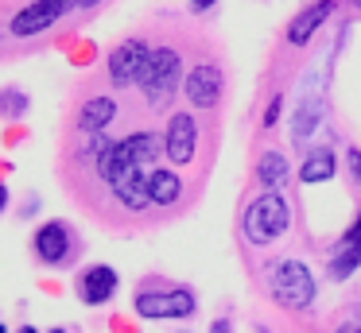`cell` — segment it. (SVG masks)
I'll list each match as a JSON object with an SVG mask.
<instances>
[{
    "mask_svg": "<svg viewBox=\"0 0 361 333\" xmlns=\"http://www.w3.org/2000/svg\"><path fill=\"white\" fill-rule=\"evenodd\" d=\"M272 294H276V302L288 306V310L307 306V302L314 299V279H311V271H307V263L303 260H283L280 268L272 271Z\"/></svg>",
    "mask_w": 361,
    "mask_h": 333,
    "instance_id": "obj_4",
    "label": "cell"
},
{
    "mask_svg": "<svg viewBox=\"0 0 361 333\" xmlns=\"http://www.w3.org/2000/svg\"><path fill=\"white\" fill-rule=\"evenodd\" d=\"M148 58H152V46L140 43V39H133V43H121L117 51L109 54V77L113 85H133L144 77V70H148Z\"/></svg>",
    "mask_w": 361,
    "mask_h": 333,
    "instance_id": "obj_6",
    "label": "cell"
},
{
    "mask_svg": "<svg viewBox=\"0 0 361 333\" xmlns=\"http://www.w3.org/2000/svg\"><path fill=\"white\" fill-rule=\"evenodd\" d=\"M51 333H66V329H51Z\"/></svg>",
    "mask_w": 361,
    "mask_h": 333,
    "instance_id": "obj_29",
    "label": "cell"
},
{
    "mask_svg": "<svg viewBox=\"0 0 361 333\" xmlns=\"http://www.w3.org/2000/svg\"><path fill=\"white\" fill-rule=\"evenodd\" d=\"M20 333H35V329H20Z\"/></svg>",
    "mask_w": 361,
    "mask_h": 333,
    "instance_id": "obj_28",
    "label": "cell"
},
{
    "mask_svg": "<svg viewBox=\"0 0 361 333\" xmlns=\"http://www.w3.org/2000/svg\"><path fill=\"white\" fill-rule=\"evenodd\" d=\"M221 70L210 66V62H202V66H195L187 74V101L198 108H214L221 101Z\"/></svg>",
    "mask_w": 361,
    "mask_h": 333,
    "instance_id": "obj_8",
    "label": "cell"
},
{
    "mask_svg": "<svg viewBox=\"0 0 361 333\" xmlns=\"http://www.w3.org/2000/svg\"><path fill=\"white\" fill-rule=\"evenodd\" d=\"M280 105H283V97H272V105H268V113H264V128H272V124L280 120Z\"/></svg>",
    "mask_w": 361,
    "mask_h": 333,
    "instance_id": "obj_21",
    "label": "cell"
},
{
    "mask_svg": "<svg viewBox=\"0 0 361 333\" xmlns=\"http://www.w3.org/2000/svg\"><path fill=\"white\" fill-rule=\"evenodd\" d=\"M159 136H152V132H133V136L125 139H105L102 147H97V167H102V175L109 178L113 194L121 198V206L125 209H148L152 206V159L159 155Z\"/></svg>",
    "mask_w": 361,
    "mask_h": 333,
    "instance_id": "obj_1",
    "label": "cell"
},
{
    "mask_svg": "<svg viewBox=\"0 0 361 333\" xmlns=\"http://www.w3.org/2000/svg\"><path fill=\"white\" fill-rule=\"evenodd\" d=\"M148 190H152V206H175L179 194H183V182H179L175 170H152Z\"/></svg>",
    "mask_w": 361,
    "mask_h": 333,
    "instance_id": "obj_15",
    "label": "cell"
},
{
    "mask_svg": "<svg viewBox=\"0 0 361 333\" xmlns=\"http://www.w3.org/2000/svg\"><path fill=\"white\" fill-rule=\"evenodd\" d=\"M195 144H198V128H195V116L190 113H175L171 120H167V155H171V163H190L195 159Z\"/></svg>",
    "mask_w": 361,
    "mask_h": 333,
    "instance_id": "obj_7",
    "label": "cell"
},
{
    "mask_svg": "<svg viewBox=\"0 0 361 333\" xmlns=\"http://www.w3.org/2000/svg\"><path fill=\"white\" fill-rule=\"evenodd\" d=\"M82 8H94V4H102V0H78Z\"/></svg>",
    "mask_w": 361,
    "mask_h": 333,
    "instance_id": "obj_27",
    "label": "cell"
},
{
    "mask_svg": "<svg viewBox=\"0 0 361 333\" xmlns=\"http://www.w3.org/2000/svg\"><path fill=\"white\" fill-rule=\"evenodd\" d=\"M59 15H63V8L47 4V0H35V4H27L24 12L12 20V35H39V31H47Z\"/></svg>",
    "mask_w": 361,
    "mask_h": 333,
    "instance_id": "obj_12",
    "label": "cell"
},
{
    "mask_svg": "<svg viewBox=\"0 0 361 333\" xmlns=\"http://www.w3.org/2000/svg\"><path fill=\"white\" fill-rule=\"evenodd\" d=\"M35 252H39L43 263H63L66 252H71V232H66L63 221H47L35 229Z\"/></svg>",
    "mask_w": 361,
    "mask_h": 333,
    "instance_id": "obj_10",
    "label": "cell"
},
{
    "mask_svg": "<svg viewBox=\"0 0 361 333\" xmlns=\"http://www.w3.org/2000/svg\"><path fill=\"white\" fill-rule=\"evenodd\" d=\"M210 333H229V322H226V318H221V322H214Z\"/></svg>",
    "mask_w": 361,
    "mask_h": 333,
    "instance_id": "obj_24",
    "label": "cell"
},
{
    "mask_svg": "<svg viewBox=\"0 0 361 333\" xmlns=\"http://www.w3.org/2000/svg\"><path fill=\"white\" fill-rule=\"evenodd\" d=\"M257 175H260V182H268V186H283L291 178V170H288V159H283L280 151H264L257 163Z\"/></svg>",
    "mask_w": 361,
    "mask_h": 333,
    "instance_id": "obj_18",
    "label": "cell"
},
{
    "mask_svg": "<svg viewBox=\"0 0 361 333\" xmlns=\"http://www.w3.org/2000/svg\"><path fill=\"white\" fill-rule=\"evenodd\" d=\"M0 333H8V329H4V325H0Z\"/></svg>",
    "mask_w": 361,
    "mask_h": 333,
    "instance_id": "obj_30",
    "label": "cell"
},
{
    "mask_svg": "<svg viewBox=\"0 0 361 333\" xmlns=\"http://www.w3.org/2000/svg\"><path fill=\"white\" fill-rule=\"evenodd\" d=\"M179 77H183V62H179V51H175V46L152 51L148 70H144V77H140V89H144V97H148V105L164 108L167 101H171V93L179 89Z\"/></svg>",
    "mask_w": 361,
    "mask_h": 333,
    "instance_id": "obj_3",
    "label": "cell"
},
{
    "mask_svg": "<svg viewBox=\"0 0 361 333\" xmlns=\"http://www.w3.org/2000/svg\"><path fill=\"white\" fill-rule=\"evenodd\" d=\"M326 178H334V151H314V155H307V163L299 167V182H307V186H314V182H326Z\"/></svg>",
    "mask_w": 361,
    "mask_h": 333,
    "instance_id": "obj_16",
    "label": "cell"
},
{
    "mask_svg": "<svg viewBox=\"0 0 361 333\" xmlns=\"http://www.w3.org/2000/svg\"><path fill=\"white\" fill-rule=\"evenodd\" d=\"M24 108H27V97L20 89H4V93H0V113H4V116H24Z\"/></svg>",
    "mask_w": 361,
    "mask_h": 333,
    "instance_id": "obj_19",
    "label": "cell"
},
{
    "mask_svg": "<svg viewBox=\"0 0 361 333\" xmlns=\"http://www.w3.org/2000/svg\"><path fill=\"white\" fill-rule=\"evenodd\" d=\"M330 12H334V0H314V4H307L303 12L288 23V43L291 46H303L307 39H311L314 31L330 20Z\"/></svg>",
    "mask_w": 361,
    "mask_h": 333,
    "instance_id": "obj_9",
    "label": "cell"
},
{
    "mask_svg": "<svg viewBox=\"0 0 361 333\" xmlns=\"http://www.w3.org/2000/svg\"><path fill=\"white\" fill-rule=\"evenodd\" d=\"M345 163H350V175L361 182V151H357V147H350V151H345Z\"/></svg>",
    "mask_w": 361,
    "mask_h": 333,
    "instance_id": "obj_20",
    "label": "cell"
},
{
    "mask_svg": "<svg viewBox=\"0 0 361 333\" xmlns=\"http://www.w3.org/2000/svg\"><path fill=\"white\" fill-rule=\"evenodd\" d=\"M338 333H361V322H345V325H338Z\"/></svg>",
    "mask_w": 361,
    "mask_h": 333,
    "instance_id": "obj_22",
    "label": "cell"
},
{
    "mask_svg": "<svg viewBox=\"0 0 361 333\" xmlns=\"http://www.w3.org/2000/svg\"><path fill=\"white\" fill-rule=\"evenodd\" d=\"M113 291H117V271L105 268V263L90 268L86 275H82V283H78V294H82L86 306H102V302H109Z\"/></svg>",
    "mask_w": 361,
    "mask_h": 333,
    "instance_id": "obj_11",
    "label": "cell"
},
{
    "mask_svg": "<svg viewBox=\"0 0 361 333\" xmlns=\"http://www.w3.org/2000/svg\"><path fill=\"white\" fill-rule=\"evenodd\" d=\"M288 225H291V209H288V201L276 194V186L264 190L260 198H252L249 209H245V217H241V229H245V240H249V244H272V240H280L283 232H288Z\"/></svg>",
    "mask_w": 361,
    "mask_h": 333,
    "instance_id": "obj_2",
    "label": "cell"
},
{
    "mask_svg": "<svg viewBox=\"0 0 361 333\" xmlns=\"http://www.w3.org/2000/svg\"><path fill=\"white\" fill-rule=\"evenodd\" d=\"M353 4H357V8H361V0H353Z\"/></svg>",
    "mask_w": 361,
    "mask_h": 333,
    "instance_id": "obj_31",
    "label": "cell"
},
{
    "mask_svg": "<svg viewBox=\"0 0 361 333\" xmlns=\"http://www.w3.org/2000/svg\"><path fill=\"white\" fill-rule=\"evenodd\" d=\"M357 268H361V213H357V229H350L342 237V244H338L334 260H330V275L345 279V275H353Z\"/></svg>",
    "mask_w": 361,
    "mask_h": 333,
    "instance_id": "obj_13",
    "label": "cell"
},
{
    "mask_svg": "<svg viewBox=\"0 0 361 333\" xmlns=\"http://www.w3.org/2000/svg\"><path fill=\"white\" fill-rule=\"evenodd\" d=\"M117 116V101L113 97H90L78 113V128L82 132H105Z\"/></svg>",
    "mask_w": 361,
    "mask_h": 333,
    "instance_id": "obj_14",
    "label": "cell"
},
{
    "mask_svg": "<svg viewBox=\"0 0 361 333\" xmlns=\"http://www.w3.org/2000/svg\"><path fill=\"white\" fill-rule=\"evenodd\" d=\"M322 120V101H303V105H299V113H295V120H291V139H295V144H303L307 136H311L314 132V124Z\"/></svg>",
    "mask_w": 361,
    "mask_h": 333,
    "instance_id": "obj_17",
    "label": "cell"
},
{
    "mask_svg": "<svg viewBox=\"0 0 361 333\" xmlns=\"http://www.w3.org/2000/svg\"><path fill=\"white\" fill-rule=\"evenodd\" d=\"M136 314L152 318V322H164V318H187L195 314V294L175 287V291H144L136 294Z\"/></svg>",
    "mask_w": 361,
    "mask_h": 333,
    "instance_id": "obj_5",
    "label": "cell"
},
{
    "mask_svg": "<svg viewBox=\"0 0 361 333\" xmlns=\"http://www.w3.org/2000/svg\"><path fill=\"white\" fill-rule=\"evenodd\" d=\"M210 4H214V0H190V8H195V12H206Z\"/></svg>",
    "mask_w": 361,
    "mask_h": 333,
    "instance_id": "obj_23",
    "label": "cell"
},
{
    "mask_svg": "<svg viewBox=\"0 0 361 333\" xmlns=\"http://www.w3.org/2000/svg\"><path fill=\"white\" fill-rule=\"evenodd\" d=\"M47 4H55V8H63V12H66V8L74 4V0H47Z\"/></svg>",
    "mask_w": 361,
    "mask_h": 333,
    "instance_id": "obj_25",
    "label": "cell"
},
{
    "mask_svg": "<svg viewBox=\"0 0 361 333\" xmlns=\"http://www.w3.org/2000/svg\"><path fill=\"white\" fill-rule=\"evenodd\" d=\"M4 206H8V190L0 186V213H4Z\"/></svg>",
    "mask_w": 361,
    "mask_h": 333,
    "instance_id": "obj_26",
    "label": "cell"
}]
</instances>
